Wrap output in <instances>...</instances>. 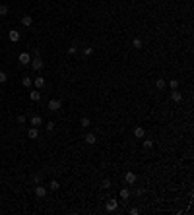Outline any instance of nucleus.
<instances>
[{
	"mask_svg": "<svg viewBox=\"0 0 194 215\" xmlns=\"http://www.w3.org/2000/svg\"><path fill=\"white\" fill-rule=\"evenodd\" d=\"M165 79H157V81H155V87H157V89H165Z\"/></svg>",
	"mask_w": 194,
	"mask_h": 215,
	"instance_id": "obj_18",
	"label": "nucleus"
},
{
	"mask_svg": "<svg viewBox=\"0 0 194 215\" xmlns=\"http://www.w3.org/2000/svg\"><path fill=\"white\" fill-rule=\"evenodd\" d=\"M91 52H93V49H91V47H85V49H84V54H85V56H89Z\"/></svg>",
	"mask_w": 194,
	"mask_h": 215,
	"instance_id": "obj_25",
	"label": "nucleus"
},
{
	"mask_svg": "<svg viewBox=\"0 0 194 215\" xmlns=\"http://www.w3.org/2000/svg\"><path fill=\"white\" fill-rule=\"evenodd\" d=\"M51 188L52 190H58V182H56V180H52V182H51Z\"/></svg>",
	"mask_w": 194,
	"mask_h": 215,
	"instance_id": "obj_27",
	"label": "nucleus"
},
{
	"mask_svg": "<svg viewBox=\"0 0 194 215\" xmlns=\"http://www.w3.org/2000/svg\"><path fill=\"white\" fill-rule=\"evenodd\" d=\"M8 79V76H6V72H0V84H4Z\"/></svg>",
	"mask_w": 194,
	"mask_h": 215,
	"instance_id": "obj_23",
	"label": "nucleus"
},
{
	"mask_svg": "<svg viewBox=\"0 0 194 215\" xmlns=\"http://www.w3.org/2000/svg\"><path fill=\"white\" fill-rule=\"evenodd\" d=\"M144 134H146V132H144V128H140V126H138V128H134V136H136V138H144Z\"/></svg>",
	"mask_w": 194,
	"mask_h": 215,
	"instance_id": "obj_14",
	"label": "nucleus"
},
{
	"mask_svg": "<svg viewBox=\"0 0 194 215\" xmlns=\"http://www.w3.org/2000/svg\"><path fill=\"white\" fill-rule=\"evenodd\" d=\"M103 188H111V180H109V178H105V180H103Z\"/></svg>",
	"mask_w": 194,
	"mask_h": 215,
	"instance_id": "obj_26",
	"label": "nucleus"
},
{
	"mask_svg": "<svg viewBox=\"0 0 194 215\" xmlns=\"http://www.w3.org/2000/svg\"><path fill=\"white\" fill-rule=\"evenodd\" d=\"M29 95H31L33 101H39V99H41V93H39V89H33V91L29 93Z\"/></svg>",
	"mask_w": 194,
	"mask_h": 215,
	"instance_id": "obj_16",
	"label": "nucleus"
},
{
	"mask_svg": "<svg viewBox=\"0 0 194 215\" xmlns=\"http://www.w3.org/2000/svg\"><path fill=\"white\" fill-rule=\"evenodd\" d=\"M120 198H122V200H128V198H130V190L122 188V190H120Z\"/></svg>",
	"mask_w": 194,
	"mask_h": 215,
	"instance_id": "obj_15",
	"label": "nucleus"
},
{
	"mask_svg": "<svg viewBox=\"0 0 194 215\" xmlns=\"http://www.w3.org/2000/svg\"><path fill=\"white\" fill-rule=\"evenodd\" d=\"M169 85H171V89H177V87H179V81H177V79H171Z\"/></svg>",
	"mask_w": 194,
	"mask_h": 215,
	"instance_id": "obj_21",
	"label": "nucleus"
},
{
	"mask_svg": "<svg viewBox=\"0 0 194 215\" xmlns=\"http://www.w3.org/2000/svg\"><path fill=\"white\" fill-rule=\"evenodd\" d=\"M31 66H33V70H41V68L45 66V62H43L41 58H33L31 60Z\"/></svg>",
	"mask_w": 194,
	"mask_h": 215,
	"instance_id": "obj_3",
	"label": "nucleus"
},
{
	"mask_svg": "<svg viewBox=\"0 0 194 215\" xmlns=\"http://www.w3.org/2000/svg\"><path fill=\"white\" fill-rule=\"evenodd\" d=\"M33 84H35L37 89H41V87H45V79H43V78H35V79H33Z\"/></svg>",
	"mask_w": 194,
	"mask_h": 215,
	"instance_id": "obj_12",
	"label": "nucleus"
},
{
	"mask_svg": "<svg viewBox=\"0 0 194 215\" xmlns=\"http://www.w3.org/2000/svg\"><path fill=\"white\" fill-rule=\"evenodd\" d=\"M21 84L25 85V87H29V85H31V84H33V79H31V78H29V76H23V79H21Z\"/></svg>",
	"mask_w": 194,
	"mask_h": 215,
	"instance_id": "obj_17",
	"label": "nucleus"
},
{
	"mask_svg": "<svg viewBox=\"0 0 194 215\" xmlns=\"http://www.w3.org/2000/svg\"><path fill=\"white\" fill-rule=\"evenodd\" d=\"M29 122H31L33 126H35V128H39V126L43 124V118L39 116V114H33V116H31V120H29Z\"/></svg>",
	"mask_w": 194,
	"mask_h": 215,
	"instance_id": "obj_4",
	"label": "nucleus"
},
{
	"mask_svg": "<svg viewBox=\"0 0 194 215\" xmlns=\"http://www.w3.org/2000/svg\"><path fill=\"white\" fill-rule=\"evenodd\" d=\"M151 145H153V142H151V140H146V142H144V147H146V149H149Z\"/></svg>",
	"mask_w": 194,
	"mask_h": 215,
	"instance_id": "obj_24",
	"label": "nucleus"
},
{
	"mask_svg": "<svg viewBox=\"0 0 194 215\" xmlns=\"http://www.w3.org/2000/svg\"><path fill=\"white\" fill-rule=\"evenodd\" d=\"M19 62H21V64H29V62H31V54H29V52H21V54H19Z\"/></svg>",
	"mask_w": 194,
	"mask_h": 215,
	"instance_id": "obj_2",
	"label": "nucleus"
},
{
	"mask_svg": "<svg viewBox=\"0 0 194 215\" xmlns=\"http://www.w3.org/2000/svg\"><path fill=\"white\" fill-rule=\"evenodd\" d=\"M171 99H173L175 103H181V101H182V93H179L177 89H173V93H171Z\"/></svg>",
	"mask_w": 194,
	"mask_h": 215,
	"instance_id": "obj_7",
	"label": "nucleus"
},
{
	"mask_svg": "<svg viewBox=\"0 0 194 215\" xmlns=\"http://www.w3.org/2000/svg\"><path fill=\"white\" fill-rule=\"evenodd\" d=\"M27 136L31 138V140H35V138L39 136V130L35 128V126H33V128H29V130H27Z\"/></svg>",
	"mask_w": 194,
	"mask_h": 215,
	"instance_id": "obj_11",
	"label": "nucleus"
},
{
	"mask_svg": "<svg viewBox=\"0 0 194 215\" xmlns=\"http://www.w3.org/2000/svg\"><path fill=\"white\" fill-rule=\"evenodd\" d=\"M116 207H118V202H116V200H109V202H107V211H115Z\"/></svg>",
	"mask_w": 194,
	"mask_h": 215,
	"instance_id": "obj_8",
	"label": "nucleus"
},
{
	"mask_svg": "<svg viewBox=\"0 0 194 215\" xmlns=\"http://www.w3.org/2000/svg\"><path fill=\"white\" fill-rule=\"evenodd\" d=\"M124 180H126L128 184H134V182H136V175H134V173H126Z\"/></svg>",
	"mask_w": 194,
	"mask_h": 215,
	"instance_id": "obj_9",
	"label": "nucleus"
},
{
	"mask_svg": "<svg viewBox=\"0 0 194 215\" xmlns=\"http://www.w3.org/2000/svg\"><path fill=\"white\" fill-rule=\"evenodd\" d=\"M35 196H37V198H45V196H47V188H45V186H35Z\"/></svg>",
	"mask_w": 194,
	"mask_h": 215,
	"instance_id": "obj_5",
	"label": "nucleus"
},
{
	"mask_svg": "<svg viewBox=\"0 0 194 215\" xmlns=\"http://www.w3.org/2000/svg\"><path fill=\"white\" fill-rule=\"evenodd\" d=\"M6 14H8V6L2 4V6H0V16H6Z\"/></svg>",
	"mask_w": 194,
	"mask_h": 215,
	"instance_id": "obj_22",
	"label": "nucleus"
},
{
	"mask_svg": "<svg viewBox=\"0 0 194 215\" xmlns=\"http://www.w3.org/2000/svg\"><path fill=\"white\" fill-rule=\"evenodd\" d=\"M132 45H134L136 49H142V39H138V37H136V39L132 41Z\"/></svg>",
	"mask_w": 194,
	"mask_h": 215,
	"instance_id": "obj_20",
	"label": "nucleus"
},
{
	"mask_svg": "<svg viewBox=\"0 0 194 215\" xmlns=\"http://www.w3.org/2000/svg\"><path fill=\"white\" fill-rule=\"evenodd\" d=\"M85 142L89 143V145H93V143L97 142V138H95V134H85V138H84Z\"/></svg>",
	"mask_w": 194,
	"mask_h": 215,
	"instance_id": "obj_10",
	"label": "nucleus"
},
{
	"mask_svg": "<svg viewBox=\"0 0 194 215\" xmlns=\"http://www.w3.org/2000/svg\"><path fill=\"white\" fill-rule=\"evenodd\" d=\"M33 182H35V184H39V182H41V176H39V175H35V176H33Z\"/></svg>",
	"mask_w": 194,
	"mask_h": 215,
	"instance_id": "obj_29",
	"label": "nucleus"
},
{
	"mask_svg": "<svg viewBox=\"0 0 194 215\" xmlns=\"http://www.w3.org/2000/svg\"><path fill=\"white\" fill-rule=\"evenodd\" d=\"M39 54H41V51H39V49H35V51H33V56H35V58H39Z\"/></svg>",
	"mask_w": 194,
	"mask_h": 215,
	"instance_id": "obj_31",
	"label": "nucleus"
},
{
	"mask_svg": "<svg viewBox=\"0 0 194 215\" xmlns=\"http://www.w3.org/2000/svg\"><path fill=\"white\" fill-rule=\"evenodd\" d=\"M47 130H54V122H47Z\"/></svg>",
	"mask_w": 194,
	"mask_h": 215,
	"instance_id": "obj_28",
	"label": "nucleus"
},
{
	"mask_svg": "<svg viewBox=\"0 0 194 215\" xmlns=\"http://www.w3.org/2000/svg\"><path fill=\"white\" fill-rule=\"evenodd\" d=\"M80 126H84V128H87V126H89V118H87V116H84L82 120H80Z\"/></svg>",
	"mask_w": 194,
	"mask_h": 215,
	"instance_id": "obj_19",
	"label": "nucleus"
},
{
	"mask_svg": "<svg viewBox=\"0 0 194 215\" xmlns=\"http://www.w3.org/2000/svg\"><path fill=\"white\" fill-rule=\"evenodd\" d=\"M8 39L12 41V43H18V41H19V31H14V29H12V31L8 33Z\"/></svg>",
	"mask_w": 194,
	"mask_h": 215,
	"instance_id": "obj_6",
	"label": "nucleus"
},
{
	"mask_svg": "<svg viewBox=\"0 0 194 215\" xmlns=\"http://www.w3.org/2000/svg\"><path fill=\"white\" fill-rule=\"evenodd\" d=\"M31 16H23V18H21V23H23V25H25V27H29V25H31Z\"/></svg>",
	"mask_w": 194,
	"mask_h": 215,
	"instance_id": "obj_13",
	"label": "nucleus"
},
{
	"mask_svg": "<svg viewBox=\"0 0 194 215\" xmlns=\"http://www.w3.org/2000/svg\"><path fill=\"white\" fill-rule=\"evenodd\" d=\"M60 107H62V103H60L58 99H51V101H49V111L56 112V111H60Z\"/></svg>",
	"mask_w": 194,
	"mask_h": 215,
	"instance_id": "obj_1",
	"label": "nucleus"
},
{
	"mask_svg": "<svg viewBox=\"0 0 194 215\" xmlns=\"http://www.w3.org/2000/svg\"><path fill=\"white\" fill-rule=\"evenodd\" d=\"M18 122L23 124V122H25V116H23V114H19V116H18Z\"/></svg>",
	"mask_w": 194,
	"mask_h": 215,
	"instance_id": "obj_30",
	"label": "nucleus"
}]
</instances>
